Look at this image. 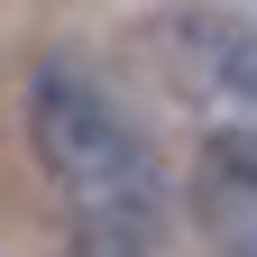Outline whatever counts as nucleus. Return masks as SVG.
Here are the masks:
<instances>
[{"mask_svg":"<svg viewBox=\"0 0 257 257\" xmlns=\"http://www.w3.org/2000/svg\"><path fill=\"white\" fill-rule=\"evenodd\" d=\"M28 138H37L55 193L83 220V257L119 248V257H156V166L138 147V128L110 110V92L74 74V64H46L28 83Z\"/></svg>","mask_w":257,"mask_h":257,"instance_id":"f257e3e1","label":"nucleus"},{"mask_svg":"<svg viewBox=\"0 0 257 257\" xmlns=\"http://www.w3.org/2000/svg\"><path fill=\"white\" fill-rule=\"evenodd\" d=\"M193 220L220 257H257V128H220L193 156Z\"/></svg>","mask_w":257,"mask_h":257,"instance_id":"f03ea898","label":"nucleus"},{"mask_svg":"<svg viewBox=\"0 0 257 257\" xmlns=\"http://www.w3.org/2000/svg\"><path fill=\"white\" fill-rule=\"evenodd\" d=\"M184 64L202 74L211 92H230V101H257V19H220V10H193L175 28Z\"/></svg>","mask_w":257,"mask_h":257,"instance_id":"7ed1b4c3","label":"nucleus"},{"mask_svg":"<svg viewBox=\"0 0 257 257\" xmlns=\"http://www.w3.org/2000/svg\"><path fill=\"white\" fill-rule=\"evenodd\" d=\"M92 257H119V248H92Z\"/></svg>","mask_w":257,"mask_h":257,"instance_id":"20e7f679","label":"nucleus"}]
</instances>
